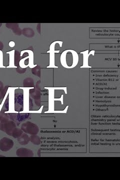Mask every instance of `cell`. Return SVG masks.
Listing matches in <instances>:
<instances>
[{"mask_svg": "<svg viewBox=\"0 0 120 180\" xmlns=\"http://www.w3.org/2000/svg\"><path fill=\"white\" fill-rule=\"evenodd\" d=\"M14 146L13 140L8 138H3L0 140V150L2 151L7 152L10 151Z\"/></svg>", "mask_w": 120, "mask_h": 180, "instance_id": "cell-2", "label": "cell"}, {"mask_svg": "<svg viewBox=\"0 0 120 180\" xmlns=\"http://www.w3.org/2000/svg\"><path fill=\"white\" fill-rule=\"evenodd\" d=\"M30 141L32 143H33L35 145L40 144L41 143V139L39 136H38L36 135H33L30 137Z\"/></svg>", "mask_w": 120, "mask_h": 180, "instance_id": "cell-7", "label": "cell"}, {"mask_svg": "<svg viewBox=\"0 0 120 180\" xmlns=\"http://www.w3.org/2000/svg\"><path fill=\"white\" fill-rule=\"evenodd\" d=\"M16 154L18 157H30L34 156V153L32 150L27 148H20L16 152Z\"/></svg>", "mask_w": 120, "mask_h": 180, "instance_id": "cell-4", "label": "cell"}, {"mask_svg": "<svg viewBox=\"0 0 120 180\" xmlns=\"http://www.w3.org/2000/svg\"><path fill=\"white\" fill-rule=\"evenodd\" d=\"M23 94H20L15 97V110L20 111L23 110Z\"/></svg>", "mask_w": 120, "mask_h": 180, "instance_id": "cell-5", "label": "cell"}, {"mask_svg": "<svg viewBox=\"0 0 120 180\" xmlns=\"http://www.w3.org/2000/svg\"><path fill=\"white\" fill-rule=\"evenodd\" d=\"M18 141L20 144L25 145L29 143L30 139L28 135L26 133L22 135L20 137L18 138Z\"/></svg>", "mask_w": 120, "mask_h": 180, "instance_id": "cell-6", "label": "cell"}, {"mask_svg": "<svg viewBox=\"0 0 120 180\" xmlns=\"http://www.w3.org/2000/svg\"><path fill=\"white\" fill-rule=\"evenodd\" d=\"M21 130L26 134H29L31 135H37L39 132V128L38 126L30 122L24 123L22 125Z\"/></svg>", "mask_w": 120, "mask_h": 180, "instance_id": "cell-1", "label": "cell"}, {"mask_svg": "<svg viewBox=\"0 0 120 180\" xmlns=\"http://www.w3.org/2000/svg\"><path fill=\"white\" fill-rule=\"evenodd\" d=\"M29 116V115H28L27 114H21L18 115V116H17V120L19 122H21L25 119H27V118L28 117V116Z\"/></svg>", "mask_w": 120, "mask_h": 180, "instance_id": "cell-9", "label": "cell"}, {"mask_svg": "<svg viewBox=\"0 0 120 180\" xmlns=\"http://www.w3.org/2000/svg\"><path fill=\"white\" fill-rule=\"evenodd\" d=\"M23 134V131L21 129L15 128L12 133L11 136H13L14 138H18Z\"/></svg>", "mask_w": 120, "mask_h": 180, "instance_id": "cell-8", "label": "cell"}, {"mask_svg": "<svg viewBox=\"0 0 120 180\" xmlns=\"http://www.w3.org/2000/svg\"><path fill=\"white\" fill-rule=\"evenodd\" d=\"M16 128V124L13 121H5L2 122L0 125V129L2 131L7 133L9 135H11L13 130Z\"/></svg>", "mask_w": 120, "mask_h": 180, "instance_id": "cell-3", "label": "cell"}]
</instances>
